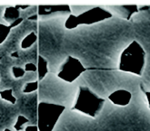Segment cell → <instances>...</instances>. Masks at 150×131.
<instances>
[{"instance_id": "d6986e66", "label": "cell", "mask_w": 150, "mask_h": 131, "mask_svg": "<svg viewBox=\"0 0 150 131\" xmlns=\"http://www.w3.org/2000/svg\"><path fill=\"white\" fill-rule=\"evenodd\" d=\"M25 131H39L38 125L37 126H28L25 128Z\"/></svg>"}, {"instance_id": "cb8c5ba5", "label": "cell", "mask_w": 150, "mask_h": 131, "mask_svg": "<svg viewBox=\"0 0 150 131\" xmlns=\"http://www.w3.org/2000/svg\"><path fill=\"white\" fill-rule=\"evenodd\" d=\"M4 131H12V130H10L9 128H6V129H5Z\"/></svg>"}, {"instance_id": "52a82bcc", "label": "cell", "mask_w": 150, "mask_h": 131, "mask_svg": "<svg viewBox=\"0 0 150 131\" xmlns=\"http://www.w3.org/2000/svg\"><path fill=\"white\" fill-rule=\"evenodd\" d=\"M132 100V93L127 90L120 89L112 92L108 96V100L116 106L126 107L130 104Z\"/></svg>"}, {"instance_id": "4fadbf2b", "label": "cell", "mask_w": 150, "mask_h": 131, "mask_svg": "<svg viewBox=\"0 0 150 131\" xmlns=\"http://www.w3.org/2000/svg\"><path fill=\"white\" fill-rule=\"evenodd\" d=\"M11 26L8 24V25H6L4 24H1L0 23V45H2V43L6 40L7 36H9V33L11 32Z\"/></svg>"}, {"instance_id": "5b68a950", "label": "cell", "mask_w": 150, "mask_h": 131, "mask_svg": "<svg viewBox=\"0 0 150 131\" xmlns=\"http://www.w3.org/2000/svg\"><path fill=\"white\" fill-rule=\"evenodd\" d=\"M86 71V69L77 58L67 56L63 64L61 65L59 72L57 75L62 81L67 83H72Z\"/></svg>"}, {"instance_id": "7a4b0ae2", "label": "cell", "mask_w": 150, "mask_h": 131, "mask_svg": "<svg viewBox=\"0 0 150 131\" xmlns=\"http://www.w3.org/2000/svg\"><path fill=\"white\" fill-rule=\"evenodd\" d=\"M105 102V99L99 97L89 88L81 86L79 87L72 110L78 111L86 116L96 118L103 110Z\"/></svg>"}, {"instance_id": "7402d4cb", "label": "cell", "mask_w": 150, "mask_h": 131, "mask_svg": "<svg viewBox=\"0 0 150 131\" xmlns=\"http://www.w3.org/2000/svg\"><path fill=\"white\" fill-rule=\"evenodd\" d=\"M38 15H31L28 17V20H38Z\"/></svg>"}, {"instance_id": "ac0fdd59", "label": "cell", "mask_w": 150, "mask_h": 131, "mask_svg": "<svg viewBox=\"0 0 150 131\" xmlns=\"http://www.w3.org/2000/svg\"><path fill=\"white\" fill-rule=\"evenodd\" d=\"M22 22H23V18H22V17H20L19 19L16 20L14 23H12V24H9V25L11 26V28H14V27H16V26H18Z\"/></svg>"}, {"instance_id": "ba28073f", "label": "cell", "mask_w": 150, "mask_h": 131, "mask_svg": "<svg viewBox=\"0 0 150 131\" xmlns=\"http://www.w3.org/2000/svg\"><path fill=\"white\" fill-rule=\"evenodd\" d=\"M116 8L117 12L120 15V17L126 20H130L132 15L135 13H138L140 11L139 6L137 5H123V6H114Z\"/></svg>"}, {"instance_id": "6da1fadb", "label": "cell", "mask_w": 150, "mask_h": 131, "mask_svg": "<svg viewBox=\"0 0 150 131\" xmlns=\"http://www.w3.org/2000/svg\"><path fill=\"white\" fill-rule=\"evenodd\" d=\"M146 65V51L137 41L131 42L123 50L119 57L118 69L123 72L137 76L143 74Z\"/></svg>"}, {"instance_id": "e0dca14e", "label": "cell", "mask_w": 150, "mask_h": 131, "mask_svg": "<svg viewBox=\"0 0 150 131\" xmlns=\"http://www.w3.org/2000/svg\"><path fill=\"white\" fill-rule=\"evenodd\" d=\"M25 72H37L38 71V66L32 63H28L25 65Z\"/></svg>"}, {"instance_id": "8992f818", "label": "cell", "mask_w": 150, "mask_h": 131, "mask_svg": "<svg viewBox=\"0 0 150 131\" xmlns=\"http://www.w3.org/2000/svg\"><path fill=\"white\" fill-rule=\"evenodd\" d=\"M38 15L40 16H52L57 14H68L71 15V9L68 5H51V6H38Z\"/></svg>"}, {"instance_id": "9c48e42d", "label": "cell", "mask_w": 150, "mask_h": 131, "mask_svg": "<svg viewBox=\"0 0 150 131\" xmlns=\"http://www.w3.org/2000/svg\"><path fill=\"white\" fill-rule=\"evenodd\" d=\"M20 18V10L17 9L16 6H8L5 9L4 12V19L8 23L12 24L16 20Z\"/></svg>"}, {"instance_id": "603a6c76", "label": "cell", "mask_w": 150, "mask_h": 131, "mask_svg": "<svg viewBox=\"0 0 150 131\" xmlns=\"http://www.w3.org/2000/svg\"><path fill=\"white\" fill-rule=\"evenodd\" d=\"M12 57H18V54H17V52H15V54H11Z\"/></svg>"}, {"instance_id": "30bf717a", "label": "cell", "mask_w": 150, "mask_h": 131, "mask_svg": "<svg viewBox=\"0 0 150 131\" xmlns=\"http://www.w3.org/2000/svg\"><path fill=\"white\" fill-rule=\"evenodd\" d=\"M38 73L39 81H42L48 73L47 62V60L41 55H39L38 58Z\"/></svg>"}, {"instance_id": "2e32d148", "label": "cell", "mask_w": 150, "mask_h": 131, "mask_svg": "<svg viewBox=\"0 0 150 131\" xmlns=\"http://www.w3.org/2000/svg\"><path fill=\"white\" fill-rule=\"evenodd\" d=\"M12 73H13V76L16 79H19V78H21V77H23L25 75V69H23L21 67L14 66V67H12Z\"/></svg>"}, {"instance_id": "44dd1931", "label": "cell", "mask_w": 150, "mask_h": 131, "mask_svg": "<svg viewBox=\"0 0 150 131\" xmlns=\"http://www.w3.org/2000/svg\"><path fill=\"white\" fill-rule=\"evenodd\" d=\"M146 100H147L148 107H149V109H150V91H146Z\"/></svg>"}, {"instance_id": "7c38bea8", "label": "cell", "mask_w": 150, "mask_h": 131, "mask_svg": "<svg viewBox=\"0 0 150 131\" xmlns=\"http://www.w3.org/2000/svg\"><path fill=\"white\" fill-rule=\"evenodd\" d=\"M0 97L2 100L10 102L11 104H16V98L13 95V90L12 89H7L0 91Z\"/></svg>"}, {"instance_id": "277c9868", "label": "cell", "mask_w": 150, "mask_h": 131, "mask_svg": "<svg viewBox=\"0 0 150 131\" xmlns=\"http://www.w3.org/2000/svg\"><path fill=\"white\" fill-rule=\"evenodd\" d=\"M66 107L60 104L40 102L38 106V127L39 131H53Z\"/></svg>"}, {"instance_id": "3957f363", "label": "cell", "mask_w": 150, "mask_h": 131, "mask_svg": "<svg viewBox=\"0 0 150 131\" xmlns=\"http://www.w3.org/2000/svg\"><path fill=\"white\" fill-rule=\"evenodd\" d=\"M113 16L112 13L102 6H92L78 15H69L65 22L66 29H75L79 25H89L109 19Z\"/></svg>"}, {"instance_id": "8fae6325", "label": "cell", "mask_w": 150, "mask_h": 131, "mask_svg": "<svg viewBox=\"0 0 150 131\" xmlns=\"http://www.w3.org/2000/svg\"><path fill=\"white\" fill-rule=\"evenodd\" d=\"M37 41H38V36L34 32H31L29 34H28V36L22 40V42L20 43V46L22 49H28Z\"/></svg>"}, {"instance_id": "5bb4252c", "label": "cell", "mask_w": 150, "mask_h": 131, "mask_svg": "<svg viewBox=\"0 0 150 131\" xmlns=\"http://www.w3.org/2000/svg\"><path fill=\"white\" fill-rule=\"evenodd\" d=\"M28 121H29V120H28V118H26L25 116H23V115H19L18 117H17L16 122L15 125H14L15 129H16V131H20V130H22L23 126H24L25 124L28 123Z\"/></svg>"}, {"instance_id": "9a60e30c", "label": "cell", "mask_w": 150, "mask_h": 131, "mask_svg": "<svg viewBox=\"0 0 150 131\" xmlns=\"http://www.w3.org/2000/svg\"><path fill=\"white\" fill-rule=\"evenodd\" d=\"M38 89V82H32L26 83L23 89V93H31Z\"/></svg>"}, {"instance_id": "ffe728a7", "label": "cell", "mask_w": 150, "mask_h": 131, "mask_svg": "<svg viewBox=\"0 0 150 131\" xmlns=\"http://www.w3.org/2000/svg\"><path fill=\"white\" fill-rule=\"evenodd\" d=\"M17 9H22V10H25V9H26V8H28L29 7V6L28 5H25V6H21V5H17V6H15Z\"/></svg>"}]
</instances>
